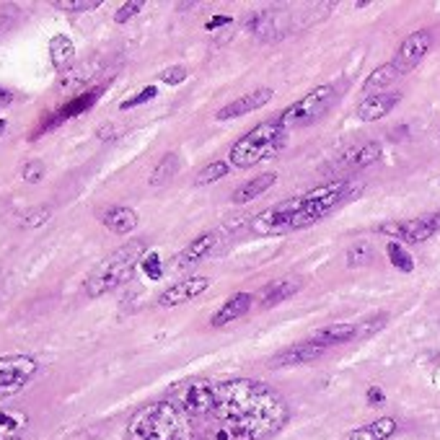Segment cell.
<instances>
[{"label": "cell", "instance_id": "obj_1", "mask_svg": "<svg viewBox=\"0 0 440 440\" xmlns=\"http://www.w3.org/2000/svg\"><path fill=\"white\" fill-rule=\"evenodd\" d=\"M215 417L228 440H267L288 425L290 409L272 386L236 378L218 386Z\"/></svg>", "mask_w": 440, "mask_h": 440}, {"label": "cell", "instance_id": "obj_2", "mask_svg": "<svg viewBox=\"0 0 440 440\" xmlns=\"http://www.w3.org/2000/svg\"><path fill=\"white\" fill-rule=\"evenodd\" d=\"M363 192V184H355L352 179H337L324 187H316L313 192H306L293 200H283L267 207L251 218V230L257 236H280V233H290V230L308 228L321 218H327L340 205L355 200Z\"/></svg>", "mask_w": 440, "mask_h": 440}, {"label": "cell", "instance_id": "obj_3", "mask_svg": "<svg viewBox=\"0 0 440 440\" xmlns=\"http://www.w3.org/2000/svg\"><path fill=\"white\" fill-rule=\"evenodd\" d=\"M129 440H200L192 417L174 402H153L140 407L127 422Z\"/></svg>", "mask_w": 440, "mask_h": 440}, {"label": "cell", "instance_id": "obj_4", "mask_svg": "<svg viewBox=\"0 0 440 440\" xmlns=\"http://www.w3.org/2000/svg\"><path fill=\"white\" fill-rule=\"evenodd\" d=\"M143 257H146V244L143 241H129L117 251L107 254L86 277V283H83L86 295L88 298H101V295L111 293V290L122 288L125 283H129L138 265L143 262Z\"/></svg>", "mask_w": 440, "mask_h": 440}, {"label": "cell", "instance_id": "obj_5", "mask_svg": "<svg viewBox=\"0 0 440 440\" xmlns=\"http://www.w3.org/2000/svg\"><path fill=\"white\" fill-rule=\"evenodd\" d=\"M285 138H288V129L277 120L262 122L254 129H249L241 140L233 143L228 156L230 164L239 166V168H249V166L259 164L265 158H272L285 146Z\"/></svg>", "mask_w": 440, "mask_h": 440}, {"label": "cell", "instance_id": "obj_6", "mask_svg": "<svg viewBox=\"0 0 440 440\" xmlns=\"http://www.w3.org/2000/svg\"><path fill=\"white\" fill-rule=\"evenodd\" d=\"M337 101V88L334 86H316L313 91H308L303 99L293 101L288 109L280 111L277 122L283 125L285 129H295V127H306V125H313L319 122L327 111L334 107Z\"/></svg>", "mask_w": 440, "mask_h": 440}, {"label": "cell", "instance_id": "obj_7", "mask_svg": "<svg viewBox=\"0 0 440 440\" xmlns=\"http://www.w3.org/2000/svg\"><path fill=\"white\" fill-rule=\"evenodd\" d=\"M39 360L31 355H0V402L24 391V386L37 376Z\"/></svg>", "mask_w": 440, "mask_h": 440}, {"label": "cell", "instance_id": "obj_8", "mask_svg": "<svg viewBox=\"0 0 440 440\" xmlns=\"http://www.w3.org/2000/svg\"><path fill=\"white\" fill-rule=\"evenodd\" d=\"M174 404L179 409L189 414V417H207L215 414L218 407V386L210 381H189V384L179 386Z\"/></svg>", "mask_w": 440, "mask_h": 440}, {"label": "cell", "instance_id": "obj_9", "mask_svg": "<svg viewBox=\"0 0 440 440\" xmlns=\"http://www.w3.org/2000/svg\"><path fill=\"white\" fill-rule=\"evenodd\" d=\"M440 230V215H422V218L412 220H391V223H384L378 226V233L384 236H391V241H399V244H422V241L432 239Z\"/></svg>", "mask_w": 440, "mask_h": 440}, {"label": "cell", "instance_id": "obj_10", "mask_svg": "<svg viewBox=\"0 0 440 440\" xmlns=\"http://www.w3.org/2000/svg\"><path fill=\"white\" fill-rule=\"evenodd\" d=\"M432 47V31L430 29H417V31H412L409 37L404 39L402 45H399V52H396V68L404 73H409V70H414L417 65L425 60V55L430 52Z\"/></svg>", "mask_w": 440, "mask_h": 440}, {"label": "cell", "instance_id": "obj_11", "mask_svg": "<svg viewBox=\"0 0 440 440\" xmlns=\"http://www.w3.org/2000/svg\"><path fill=\"white\" fill-rule=\"evenodd\" d=\"M210 277H202V275H194V277H187V280H179V283L168 285L164 293L158 295V306H164V308H171V306H182V303H189L194 298H200L207 288H210Z\"/></svg>", "mask_w": 440, "mask_h": 440}, {"label": "cell", "instance_id": "obj_12", "mask_svg": "<svg viewBox=\"0 0 440 440\" xmlns=\"http://www.w3.org/2000/svg\"><path fill=\"white\" fill-rule=\"evenodd\" d=\"M381 158V146L378 143H366V146L355 148V150H347L345 156L340 158V161H334V164L327 168V174H358V171H363V168H368V166H373Z\"/></svg>", "mask_w": 440, "mask_h": 440}, {"label": "cell", "instance_id": "obj_13", "mask_svg": "<svg viewBox=\"0 0 440 440\" xmlns=\"http://www.w3.org/2000/svg\"><path fill=\"white\" fill-rule=\"evenodd\" d=\"M272 96H275L272 88H257V91L246 93V96H239L236 101H230L223 109H218L215 120L226 122V120H233V117H244L249 111H257L262 109V107H267V104L272 101Z\"/></svg>", "mask_w": 440, "mask_h": 440}, {"label": "cell", "instance_id": "obj_14", "mask_svg": "<svg viewBox=\"0 0 440 440\" xmlns=\"http://www.w3.org/2000/svg\"><path fill=\"white\" fill-rule=\"evenodd\" d=\"M99 93H101V88H96V91L81 93V96L70 99L63 107V109H57L55 114H52V120H47L45 125L37 129V132H31V140H37V135H42V132H47V129H52V127H57V125H63L65 120H73V117H78V114H83V111H88L93 104L99 101Z\"/></svg>", "mask_w": 440, "mask_h": 440}, {"label": "cell", "instance_id": "obj_15", "mask_svg": "<svg viewBox=\"0 0 440 440\" xmlns=\"http://www.w3.org/2000/svg\"><path fill=\"white\" fill-rule=\"evenodd\" d=\"M324 355V347L321 345H313V342H298L293 347L283 349L269 358V368H298L306 366V363H313L316 358Z\"/></svg>", "mask_w": 440, "mask_h": 440}, {"label": "cell", "instance_id": "obj_16", "mask_svg": "<svg viewBox=\"0 0 440 440\" xmlns=\"http://www.w3.org/2000/svg\"><path fill=\"white\" fill-rule=\"evenodd\" d=\"M402 101V93H373V96H366V99L360 101L358 107V117L363 122H376V120H384L388 111L396 109V104Z\"/></svg>", "mask_w": 440, "mask_h": 440}, {"label": "cell", "instance_id": "obj_17", "mask_svg": "<svg viewBox=\"0 0 440 440\" xmlns=\"http://www.w3.org/2000/svg\"><path fill=\"white\" fill-rule=\"evenodd\" d=\"M360 324H329V327H321L311 334L313 345L321 347H329V345H347V342L358 340Z\"/></svg>", "mask_w": 440, "mask_h": 440}, {"label": "cell", "instance_id": "obj_18", "mask_svg": "<svg viewBox=\"0 0 440 440\" xmlns=\"http://www.w3.org/2000/svg\"><path fill=\"white\" fill-rule=\"evenodd\" d=\"M215 246H218V233H215V230H212V233H202V236H197V239L189 241V246L184 249L182 254L174 259L176 269H187V267L197 265V262L207 257Z\"/></svg>", "mask_w": 440, "mask_h": 440}, {"label": "cell", "instance_id": "obj_19", "mask_svg": "<svg viewBox=\"0 0 440 440\" xmlns=\"http://www.w3.org/2000/svg\"><path fill=\"white\" fill-rule=\"evenodd\" d=\"M101 223L111 230V233H117V236H127L132 230L138 228V212L127 207V205H114L109 210L104 212V218Z\"/></svg>", "mask_w": 440, "mask_h": 440}, {"label": "cell", "instance_id": "obj_20", "mask_svg": "<svg viewBox=\"0 0 440 440\" xmlns=\"http://www.w3.org/2000/svg\"><path fill=\"white\" fill-rule=\"evenodd\" d=\"M251 303H254V298L249 293H236L230 295L228 301L223 303L218 308V313L210 319L212 327H226V324H230V321L241 319V316H246L249 311H251Z\"/></svg>", "mask_w": 440, "mask_h": 440}, {"label": "cell", "instance_id": "obj_21", "mask_svg": "<svg viewBox=\"0 0 440 440\" xmlns=\"http://www.w3.org/2000/svg\"><path fill=\"white\" fill-rule=\"evenodd\" d=\"M303 288V283L298 277H285V280H275V283H269L262 288V293H259V301L265 308L269 306H277V303L288 301V298H293L298 290Z\"/></svg>", "mask_w": 440, "mask_h": 440}, {"label": "cell", "instance_id": "obj_22", "mask_svg": "<svg viewBox=\"0 0 440 440\" xmlns=\"http://www.w3.org/2000/svg\"><path fill=\"white\" fill-rule=\"evenodd\" d=\"M396 420L394 417H381V420L370 422L366 427H358V430H349L342 440H388L396 432Z\"/></svg>", "mask_w": 440, "mask_h": 440}, {"label": "cell", "instance_id": "obj_23", "mask_svg": "<svg viewBox=\"0 0 440 440\" xmlns=\"http://www.w3.org/2000/svg\"><path fill=\"white\" fill-rule=\"evenodd\" d=\"M275 182H277L275 174H259L257 179H249V182L241 184L239 189L230 194V200L236 202V205H244V202L257 200L259 194H265L269 187H275Z\"/></svg>", "mask_w": 440, "mask_h": 440}, {"label": "cell", "instance_id": "obj_24", "mask_svg": "<svg viewBox=\"0 0 440 440\" xmlns=\"http://www.w3.org/2000/svg\"><path fill=\"white\" fill-rule=\"evenodd\" d=\"M402 75V70L396 68V63H384L378 65L373 73L368 75L366 83H363V93H368V96H373V93H378L381 88H386L388 83H394L396 78Z\"/></svg>", "mask_w": 440, "mask_h": 440}, {"label": "cell", "instance_id": "obj_25", "mask_svg": "<svg viewBox=\"0 0 440 440\" xmlns=\"http://www.w3.org/2000/svg\"><path fill=\"white\" fill-rule=\"evenodd\" d=\"M75 57V45L70 37H65V34H55V37L49 39V60L55 65L57 70H65L68 65L73 63Z\"/></svg>", "mask_w": 440, "mask_h": 440}, {"label": "cell", "instance_id": "obj_26", "mask_svg": "<svg viewBox=\"0 0 440 440\" xmlns=\"http://www.w3.org/2000/svg\"><path fill=\"white\" fill-rule=\"evenodd\" d=\"M29 425V417L19 409H0V440L3 438H19V432Z\"/></svg>", "mask_w": 440, "mask_h": 440}, {"label": "cell", "instance_id": "obj_27", "mask_svg": "<svg viewBox=\"0 0 440 440\" xmlns=\"http://www.w3.org/2000/svg\"><path fill=\"white\" fill-rule=\"evenodd\" d=\"M176 171H179V156H176V153H166V156L158 161L156 168H153L150 184H153V187H161V184H166L168 179H174Z\"/></svg>", "mask_w": 440, "mask_h": 440}, {"label": "cell", "instance_id": "obj_28", "mask_svg": "<svg viewBox=\"0 0 440 440\" xmlns=\"http://www.w3.org/2000/svg\"><path fill=\"white\" fill-rule=\"evenodd\" d=\"M228 171H230V161H212V164H207L200 171V174H197L194 184H197V187H207V184H215L218 179L228 176Z\"/></svg>", "mask_w": 440, "mask_h": 440}, {"label": "cell", "instance_id": "obj_29", "mask_svg": "<svg viewBox=\"0 0 440 440\" xmlns=\"http://www.w3.org/2000/svg\"><path fill=\"white\" fill-rule=\"evenodd\" d=\"M386 254H388V259H391V265H394L396 269H402V272H412L414 269V259L409 257V251H407L404 244H399V241H388V244H386Z\"/></svg>", "mask_w": 440, "mask_h": 440}, {"label": "cell", "instance_id": "obj_30", "mask_svg": "<svg viewBox=\"0 0 440 440\" xmlns=\"http://www.w3.org/2000/svg\"><path fill=\"white\" fill-rule=\"evenodd\" d=\"M373 244L370 241H355V246L347 249V265L349 267H363L373 262Z\"/></svg>", "mask_w": 440, "mask_h": 440}, {"label": "cell", "instance_id": "obj_31", "mask_svg": "<svg viewBox=\"0 0 440 440\" xmlns=\"http://www.w3.org/2000/svg\"><path fill=\"white\" fill-rule=\"evenodd\" d=\"M52 6L57 10H68V13H83V10L99 8L101 0H55Z\"/></svg>", "mask_w": 440, "mask_h": 440}, {"label": "cell", "instance_id": "obj_32", "mask_svg": "<svg viewBox=\"0 0 440 440\" xmlns=\"http://www.w3.org/2000/svg\"><path fill=\"white\" fill-rule=\"evenodd\" d=\"M49 218H52V207H37V210L21 215L19 226L21 228H39V226H45Z\"/></svg>", "mask_w": 440, "mask_h": 440}, {"label": "cell", "instance_id": "obj_33", "mask_svg": "<svg viewBox=\"0 0 440 440\" xmlns=\"http://www.w3.org/2000/svg\"><path fill=\"white\" fill-rule=\"evenodd\" d=\"M21 179H24L26 184H39L42 179H45V164H42L39 158L26 161L24 168H21Z\"/></svg>", "mask_w": 440, "mask_h": 440}, {"label": "cell", "instance_id": "obj_34", "mask_svg": "<svg viewBox=\"0 0 440 440\" xmlns=\"http://www.w3.org/2000/svg\"><path fill=\"white\" fill-rule=\"evenodd\" d=\"M158 96V88L156 86H146L143 91H138L132 99H125L120 104V109L122 111H127V109H135V107H140V104H146V101H153Z\"/></svg>", "mask_w": 440, "mask_h": 440}, {"label": "cell", "instance_id": "obj_35", "mask_svg": "<svg viewBox=\"0 0 440 440\" xmlns=\"http://www.w3.org/2000/svg\"><path fill=\"white\" fill-rule=\"evenodd\" d=\"M140 267H143V272L148 275V280H161V275H164L161 257H158L156 251H148L146 257H143V262H140Z\"/></svg>", "mask_w": 440, "mask_h": 440}, {"label": "cell", "instance_id": "obj_36", "mask_svg": "<svg viewBox=\"0 0 440 440\" xmlns=\"http://www.w3.org/2000/svg\"><path fill=\"white\" fill-rule=\"evenodd\" d=\"M386 321H388V313H378V316H370L368 321H363V324H360V334H358V337H363V340H366V337H373L376 331L384 329Z\"/></svg>", "mask_w": 440, "mask_h": 440}, {"label": "cell", "instance_id": "obj_37", "mask_svg": "<svg viewBox=\"0 0 440 440\" xmlns=\"http://www.w3.org/2000/svg\"><path fill=\"white\" fill-rule=\"evenodd\" d=\"M140 10H143V3L140 0H129V3H122L120 8H117V13H114V21L117 24H127L129 19H135Z\"/></svg>", "mask_w": 440, "mask_h": 440}, {"label": "cell", "instance_id": "obj_38", "mask_svg": "<svg viewBox=\"0 0 440 440\" xmlns=\"http://www.w3.org/2000/svg\"><path fill=\"white\" fill-rule=\"evenodd\" d=\"M187 68H182V65H171V68H166L164 73L158 75L164 83H168V86H179V83L187 81Z\"/></svg>", "mask_w": 440, "mask_h": 440}, {"label": "cell", "instance_id": "obj_39", "mask_svg": "<svg viewBox=\"0 0 440 440\" xmlns=\"http://www.w3.org/2000/svg\"><path fill=\"white\" fill-rule=\"evenodd\" d=\"M366 399H368V404H373V407H376V404L386 402V394L381 391V388H378V386H370V388H368V394H366Z\"/></svg>", "mask_w": 440, "mask_h": 440}, {"label": "cell", "instance_id": "obj_40", "mask_svg": "<svg viewBox=\"0 0 440 440\" xmlns=\"http://www.w3.org/2000/svg\"><path fill=\"white\" fill-rule=\"evenodd\" d=\"M228 24H230V16H212V19L205 24V29H207V31H215V29L228 26Z\"/></svg>", "mask_w": 440, "mask_h": 440}, {"label": "cell", "instance_id": "obj_41", "mask_svg": "<svg viewBox=\"0 0 440 440\" xmlns=\"http://www.w3.org/2000/svg\"><path fill=\"white\" fill-rule=\"evenodd\" d=\"M8 104H13V93L0 88V107H8Z\"/></svg>", "mask_w": 440, "mask_h": 440}]
</instances>
